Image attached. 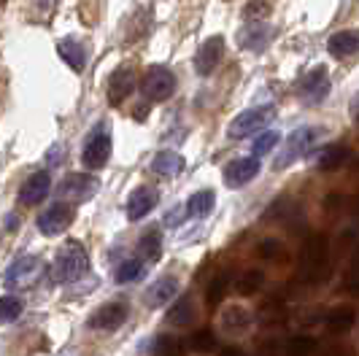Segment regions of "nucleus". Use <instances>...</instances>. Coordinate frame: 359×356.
<instances>
[{
	"label": "nucleus",
	"instance_id": "nucleus-1",
	"mask_svg": "<svg viewBox=\"0 0 359 356\" xmlns=\"http://www.w3.org/2000/svg\"><path fill=\"white\" fill-rule=\"evenodd\" d=\"M327 235L316 232L311 235L303 249H300V281L306 284H322L330 275V262H327Z\"/></svg>",
	"mask_w": 359,
	"mask_h": 356
},
{
	"label": "nucleus",
	"instance_id": "nucleus-2",
	"mask_svg": "<svg viewBox=\"0 0 359 356\" xmlns=\"http://www.w3.org/2000/svg\"><path fill=\"white\" fill-rule=\"evenodd\" d=\"M87 270H90V256H87V251H84V246L79 240H68L62 249L57 251L54 273H52L57 284H73Z\"/></svg>",
	"mask_w": 359,
	"mask_h": 356
},
{
	"label": "nucleus",
	"instance_id": "nucleus-3",
	"mask_svg": "<svg viewBox=\"0 0 359 356\" xmlns=\"http://www.w3.org/2000/svg\"><path fill=\"white\" fill-rule=\"evenodd\" d=\"M324 135L322 127H297L292 135L287 138V143H284V149L278 151V157H276V162H273V167L276 170H284V167H289V165H294L297 160H303L308 151H311V146L319 141Z\"/></svg>",
	"mask_w": 359,
	"mask_h": 356
},
{
	"label": "nucleus",
	"instance_id": "nucleus-4",
	"mask_svg": "<svg viewBox=\"0 0 359 356\" xmlns=\"http://www.w3.org/2000/svg\"><path fill=\"white\" fill-rule=\"evenodd\" d=\"M273 119H276V106L246 108L243 114H238L233 122H230V127H227V135H230L233 141H243V138H249V135L262 132V130H265Z\"/></svg>",
	"mask_w": 359,
	"mask_h": 356
},
{
	"label": "nucleus",
	"instance_id": "nucleus-5",
	"mask_svg": "<svg viewBox=\"0 0 359 356\" xmlns=\"http://www.w3.org/2000/svg\"><path fill=\"white\" fill-rule=\"evenodd\" d=\"M173 92H176V76L162 65L149 68L146 76L141 78V95L151 103H162V100L173 97Z\"/></svg>",
	"mask_w": 359,
	"mask_h": 356
},
{
	"label": "nucleus",
	"instance_id": "nucleus-6",
	"mask_svg": "<svg viewBox=\"0 0 359 356\" xmlns=\"http://www.w3.org/2000/svg\"><path fill=\"white\" fill-rule=\"evenodd\" d=\"M111 132H108V125H97V130H92L87 143H84V151H81V162L90 167V170H100L103 165L111 157Z\"/></svg>",
	"mask_w": 359,
	"mask_h": 356
},
{
	"label": "nucleus",
	"instance_id": "nucleus-7",
	"mask_svg": "<svg viewBox=\"0 0 359 356\" xmlns=\"http://www.w3.org/2000/svg\"><path fill=\"white\" fill-rule=\"evenodd\" d=\"M100 192V181L90 173H71L60 181L57 195L62 200H73V203H87L90 197H95Z\"/></svg>",
	"mask_w": 359,
	"mask_h": 356
},
{
	"label": "nucleus",
	"instance_id": "nucleus-8",
	"mask_svg": "<svg viewBox=\"0 0 359 356\" xmlns=\"http://www.w3.org/2000/svg\"><path fill=\"white\" fill-rule=\"evenodd\" d=\"M43 273V262L36 254H27V256H19L14 265L6 270V286L8 289H27V286L36 284V278H41Z\"/></svg>",
	"mask_w": 359,
	"mask_h": 356
},
{
	"label": "nucleus",
	"instance_id": "nucleus-9",
	"mask_svg": "<svg viewBox=\"0 0 359 356\" xmlns=\"http://www.w3.org/2000/svg\"><path fill=\"white\" fill-rule=\"evenodd\" d=\"M327 95H330V73H327L324 65L308 71L306 76L300 78V84H297V97H300L306 106H319Z\"/></svg>",
	"mask_w": 359,
	"mask_h": 356
},
{
	"label": "nucleus",
	"instance_id": "nucleus-10",
	"mask_svg": "<svg viewBox=\"0 0 359 356\" xmlns=\"http://www.w3.org/2000/svg\"><path fill=\"white\" fill-rule=\"evenodd\" d=\"M127 316H130L127 300H111V303H106L103 308H97V310L92 313L90 321H87V327H90V329H100V332H114V329H119V327L125 324Z\"/></svg>",
	"mask_w": 359,
	"mask_h": 356
},
{
	"label": "nucleus",
	"instance_id": "nucleus-11",
	"mask_svg": "<svg viewBox=\"0 0 359 356\" xmlns=\"http://www.w3.org/2000/svg\"><path fill=\"white\" fill-rule=\"evenodd\" d=\"M73 205H68V203H54L52 208H46L43 214H38V230H41V235H60V232H65L68 227H71L73 221Z\"/></svg>",
	"mask_w": 359,
	"mask_h": 356
},
{
	"label": "nucleus",
	"instance_id": "nucleus-12",
	"mask_svg": "<svg viewBox=\"0 0 359 356\" xmlns=\"http://www.w3.org/2000/svg\"><path fill=\"white\" fill-rule=\"evenodd\" d=\"M224 57V38L222 36H211L200 43L198 54H195V71L198 76H208V73L216 71V65L222 62Z\"/></svg>",
	"mask_w": 359,
	"mask_h": 356
},
{
	"label": "nucleus",
	"instance_id": "nucleus-13",
	"mask_svg": "<svg viewBox=\"0 0 359 356\" xmlns=\"http://www.w3.org/2000/svg\"><path fill=\"white\" fill-rule=\"evenodd\" d=\"M259 176V160L257 157H241V160H233L227 167H224V184L230 189H238V186H246L249 181Z\"/></svg>",
	"mask_w": 359,
	"mask_h": 356
},
{
	"label": "nucleus",
	"instance_id": "nucleus-14",
	"mask_svg": "<svg viewBox=\"0 0 359 356\" xmlns=\"http://www.w3.org/2000/svg\"><path fill=\"white\" fill-rule=\"evenodd\" d=\"M273 27L270 22H249L241 33H238V43L241 49H249V52H265L268 43L273 41Z\"/></svg>",
	"mask_w": 359,
	"mask_h": 356
},
{
	"label": "nucleus",
	"instance_id": "nucleus-15",
	"mask_svg": "<svg viewBox=\"0 0 359 356\" xmlns=\"http://www.w3.org/2000/svg\"><path fill=\"white\" fill-rule=\"evenodd\" d=\"M49 192H52V178H49L46 170H38V173H33V176L22 184V189H19V203H22V205H38V203L46 200Z\"/></svg>",
	"mask_w": 359,
	"mask_h": 356
},
{
	"label": "nucleus",
	"instance_id": "nucleus-16",
	"mask_svg": "<svg viewBox=\"0 0 359 356\" xmlns=\"http://www.w3.org/2000/svg\"><path fill=\"white\" fill-rule=\"evenodd\" d=\"M135 84H138V78H135V71L133 68H119V71L111 76V84H108V103L111 106H122L127 97L135 92Z\"/></svg>",
	"mask_w": 359,
	"mask_h": 356
},
{
	"label": "nucleus",
	"instance_id": "nucleus-17",
	"mask_svg": "<svg viewBox=\"0 0 359 356\" xmlns=\"http://www.w3.org/2000/svg\"><path fill=\"white\" fill-rule=\"evenodd\" d=\"M157 200H160V195H157L154 186H138V189L130 195V200H127V219H130V221L144 219L146 214H151V208L157 205Z\"/></svg>",
	"mask_w": 359,
	"mask_h": 356
},
{
	"label": "nucleus",
	"instance_id": "nucleus-18",
	"mask_svg": "<svg viewBox=\"0 0 359 356\" xmlns=\"http://www.w3.org/2000/svg\"><path fill=\"white\" fill-rule=\"evenodd\" d=\"M176 294H179V278L162 275L160 281H154V284L146 289V305L149 308H162V305H168L170 300H176Z\"/></svg>",
	"mask_w": 359,
	"mask_h": 356
},
{
	"label": "nucleus",
	"instance_id": "nucleus-19",
	"mask_svg": "<svg viewBox=\"0 0 359 356\" xmlns=\"http://www.w3.org/2000/svg\"><path fill=\"white\" fill-rule=\"evenodd\" d=\"M327 52L332 54V57H351V54L359 52V30H338V33H332L330 41H327Z\"/></svg>",
	"mask_w": 359,
	"mask_h": 356
},
{
	"label": "nucleus",
	"instance_id": "nucleus-20",
	"mask_svg": "<svg viewBox=\"0 0 359 356\" xmlns=\"http://www.w3.org/2000/svg\"><path fill=\"white\" fill-rule=\"evenodd\" d=\"M346 160H348V149L346 146H324L313 154L311 165L316 170H322V173H330V170H338Z\"/></svg>",
	"mask_w": 359,
	"mask_h": 356
},
{
	"label": "nucleus",
	"instance_id": "nucleus-21",
	"mask_svg": "<svg viewBox=\"0 0 359 356\" xmlns=\"http://www.w3.org/2000/svg\"><path fill=\"white\" fill-rule=\"evenodd\" d=\"M327 329L332 332V335H346V332H351L354 329V324H357V310L351 308V305H338V308H332L330 313H327Z\"/></svg>",
	"mask_w": 359,
	"mask_h": 356
},
{
	"label": "nucleus",
	"instance_id": "nucleus-22",
	"mask_svg": "<svg viewBox=\"0 0 359 356\" xmlns=\"http://www.w3.org/2000/svg\"><path fill=\"white\" fill-rule=\"evenodd\" d=\"M57 54H60V60L73 68L76 73L84 71V65H87V52H84V46L76 41V38H62L60 43H57Z\"/></svg>",
	"mask_w": 359,
	"mask_h": 356
},
{
	"label": "nucleus",
	"instance_id": "nucleus-23",
	"mask_svg": "<svg viewBox=\"0 0 359 356\" xmlns=\"http://www.w3.org/2000/svg\"><path fill=\"white\" fill-rule=\"evenodd\" d=\"M222 327L230 335H243L252 327V313L246 308H241V305H230V308L222 310Z\"/></svg>",
	"mask_w": 359,
	"mask_h": 356
},
{
	"label": "nucleus",
	"instance_id": "nucleus-24",
	"mask_svg": "<svg viewBox=\"0 0 359 356\" xmlns=\"http://www.w3.org/2000/svg\"><path fill=\"white\" fill-rule=\"evenodd\" d=\"M184 167H187V162H184V157L176 154V151H160V154L151 160V170H154L157 176H165V178L179 176Z\"/></svg>",
	"mask_w": 359,
	"mask_h": 356
},
{
	"label": "nucleus",
	"instance_id": "nucleus-25",
	"mask_svg": "<svg viewBox=\"0 0 359 356\" xmlns=\"http://www.w3.org/2000/svg\"><path fill=\"white\" fill-rule=\"evenodd\" d=\"M214 205H216L214 189H200V192H195V195L189 197L187 214L192 216V219H205V216L214 211Z\"/></svg>",
	"mask_w": 359,
	"mask_h": 356
},
{
	"label": "nucleus",
	"instance_id": "nucleus-26",
	"mask_svg": "<svg viewBox=\"0 0 359 356\" xmlns=\"http://www.w3.org/2000/svg\"><path fill=\"white\" fill-rule=\"evenodd\" d=\"M198 316V310H195V303L189 300V297H181L179 303L173 305L170 310H168V324H176V327H187V324H192Z\"/></svg>",
	"mask_w": 359,
	"mask_h": 356
},
{
	"label": "nucleus",
	"instance_id": "nucleus-27",
	"mask_svg": "<svg viewBox=\"0 0 359 356\" xmlns=\"http://www.w3.org/2000/svg\"><path fill=\"white\" fill-rule=\"evenodd\" d=\"M138 251H141V256H146L149 262H157L162 256V235L157 227H151V230L144 232V238H141V243H138Z\"/></svg>",
	"mask_w": 359,
	"mask_h": 356
},
{
	"label": "nucleus",
	"instance_id": "nucleus-28",
	"mask_svg": "<svg viewBox=\"0 0 359 356\" xmlns=\"http://www.w3.org/2000/svg\"><path fill=\"white\" fill-rule=\"evenodd\" d=\"M146 275V265L141 259H125L122 265L116 267V281L119 284H130V281H138Z\"/></svg>",
	"mask_w": 359,
	"mask_h": 356
},
{
	"label": "nucleus",
	"instance_id": "nucleus-29",
	"mask_svg": "<svg viewBox=\"0 0 359 356\" xmlns=\"http://www.w3.org/2000/svg\"><path fill=\"white\" fill-rule=\"evenodd\" d=\"M262 284H265V275H262L259 270H249V273H243V275L238 278L235 289H238V294L249 297V294H257V292L262 289Z\"/></svg>",
	"mask_w": 359,
	"mask_h": 356
},
{
	"label": "nucleus",
	"instance_id": "nucleus-30",
	"mask_svg": "<svg viewBox=\"0 0 359 356\" xmlns=\"http://www.w3.org/2000/svg\"><path fill=\"white\" fill-rule=\"evenodd\" d=\"M22 310H25V305H22L19 297H14V294H3L0 297V324L17 321L22 316Z\"/></svg>",
	"mask_w": 359,
	"mask_h": 356
},
{
	"label": "nucleus",
	"instance_id": "nucleus-31",
	"mask_svg": "<svg viewBox=\"0 0 359 356\" xmlns=\"http://www.w3.org/2000/svg\"><path fill=\"white\" fill-rule=\"evenodd\" d=\"M189 348L195 354H211L216 348V335L211 329H198L192 338H189Z\"/></svg>",
	"mask_w": 359,
	"mask_h": 356
},
{
	"label": "nucleus",
	"instance_id": "nucleus-32",
	"mask_svg": "<svg viewBox=\"0 0 359 356\" xmlns=\"http://www.w3.org/2000/svg\"><path fill=\"white\" fill-rule=\"evenodd\" d=\"M227 289H230V275L227 273H219L211 286H208V292H205V300L208 305H219L224 300V294H227Z\"/></svg>",
	"mask_w": 359,
	"mask_h": 356
},
{
	"label": "nucleus",
	"instance_id": "nucleus-33",
	"mask_svg": "<svg viewBox=\"0 0 359 356\" xmlns=\"http://www.w3.org/2000/svg\"><path fill=\"white\" fill-rule=\"evenodd\" d=\"M278 141H281V132H278V130H265V132L254 141V157L259 160V157L270 154V151L278 146Z\"/></svg>",
	"mask_w": 359,
	"mask_h": 356
},
{
	"label": "nucleus",
	"instance_id": "nucleus-34",
	"mask_svg": "<svg viewBox=\"0 0 359 356\" xmlns=\"http://www.w3.org/2000/svg\"><path fill=\"white\" fill-rule=\"evenodd\" d=\"M316 351V340L308 335H294L287 343V356H313Z\"/></svg>",
	"mask_w": 359,
	"mask_h": 356
},
{
	"label": "nucleus",
	"instance_id": "nucleus-35",
	"mask_svg": "<svg viewBox=\"0 0 359 356\" xmlns=\"http://www.w3.org/2000/svg\"><path fill=\"white\" fill-rule=\"evenodd\" d=\"M268 17H270L268 0H252V3L243 8V19H246V22H268Z\"/></svg>",
	"mask_w": 359,
	"mask_h": 356
},
{
	"label": "nucleus",
	"instance_id": "nucleus-36",
	"mask_svg": "<svg viewBox=\"0 0 359 356\" xmlns=\"http://www.w3.org/2000/svg\"><path fill=\"white\" fill-rule=\"evenodd\" d=\"M176 351H179V343L170 338V335L154 338V345H151V354L154 356H176Z\"/></svg>",
	"mask_w": 359,
	"mask_h": 356
},
{
	"label": "nucleus",
	"instance_id": "nucleus-37",
	"mask_svg": "<svg viewBox=\"0 0 359 356\" xmlns=\"http://www.w3.org/2000/svg\"><path fill=\"white\" fill-rule=\"evenodd\" d=\"M346 289H348V292H359V251H357V256H354L351 270L346 273Z\"/></svg>",
	"mask_w": 359,
	"mask_h": 356
},
{
	"label": "nucleus",
	"instance_id": "nucleus-38",
	"mask_svg": "<svg viewBox=\"0 0 359 356\" xmlns=\"http://www.w3.org/2000/svg\"><path fill=\"white\" fill-rule=\"evenodd\" d=\"M187 205H176V208H170V214L165 216V224H168V227H176V224H179V221H184V219H187Z\"/></svg>",
	"mask_w": 359,
	"mask_h": 356
},
{
	"label": "nucleus",
	"instance_id": "nucleus-39",
	"mask_svg": "<svg viewBox=\"0 0 359 356\" xmlns=\"http://www.w3.org/2000/svg\"><path fill=\"white\" fill-rule=\"evenodd\" d=\"M259 254L268 256V259H273L276 254H281V243H278V240H265V243L259 246Z\"/></svg>",
	"mask_w": 359,
	"mask_h": 356
},
{
	"label": "nucleus",
	"instance_id": "nucleus-40",
	"mask_svg": "<svg viewBox=\"0 0 359 356\" xmlns=\"http://www.w3.org/2000/svg\"><path fill=\"white\" fill-rule=\"evenodd\" d=\"M324 356H354V351L348 345H332V348H327Z\"/></svg>",
	"mask_w": 359,
	"mask_h": 356
},
{
	"label": "nucleus",
	"instance_id": "nucleus-41",
	"mask_svg": "<svg viewBox=\"0 0 359 356\" xmlns=\"http://www.w3.org/2000/svg\"><path fill=\"white\" fill-rule=\"evenodd\" d=\"M219 356H246V354H243L241 348H235V345H230V348H224V351H222Z\"/></svg>",
	"mask_w": 359,
	"mask_h": 356
},
{
	"label": "nucleus",
	"instance_id": "nucleus-42",
	"mask_svg": "<svg viewBox=\"0 0 359 356\" xmlns=\"http://www.w3.org/2000/svg\"><path fill=\"white\" fill-rule=\"evenodd\" d=\"M341 203H343L341 195H330V197H327V208H335V205H341Z\"/></svg>",
	"mask_w": 359,
	"mask_h": 356
},
{
	"label": "nucleus",
	"instance_id": "nucleus-43",
	"mask_svg": "<svg viewBox=\"0 0 359 356\" xmlns=\"http://www.w3.org/2000/svg\"><path fill=\"white\" fill-rule=\"evenodd\" d=\"M351 119H354V122L359 125V97L354 100V106H351Z\"/></svg>",
	"mask_w": 359,
	"mask_h": 356
},
{
	"label": "nucleus",
	"instance_id": "nucleus-44",
	"mask_svg": "<svg viewBox=\"0 0 359 356\" xmlns=\"http://www.w3.org/2000/svg\"><path fill=\"white\" fill-rule=\"evenodd\" d=\"M354 214L359 216V197H357V200H354Z\"/></svg>",
	"mask_w": 359,
	"mask_h": 356
},
{
	"label": "nucleus",
	"instance_id": "nucleus-45",
	"mask_svg": "<svg viewBox=\"0 0 359 356\" xmlns=\"http://www.w3.org/2000/svg\"><path fill=\"white\" fill-rule=\"evenodd\" d=\"M0 3H3V0H0Z\"/></svg>",
	"mask_w": 359,
	"mask_h": 356
}]
</instances>
